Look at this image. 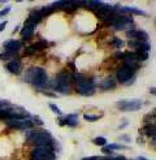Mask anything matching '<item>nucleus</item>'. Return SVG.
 Listing matches in <instances>:
<instances>
[{
    "label": "nucleus",
    "mask_w": 156,
    "mask_h": 160,
    "mask_svg": "<svg viewBox=\"0 0 156 160\" xmlns=\"http://www.w3.org/2000/svg\"><path fill=\"white\" fill-rule=\"evenodd\" d=\"M120 139H122V141H130V137H128V135H122V137H120Z\"/></svg>",
    "instance_id": "nucleus-40"
},
{
    "label": "nucleus",
    "mask_w": 156,
    "mask_h": 160,
    "mask_svg": "<svg viewBox=\"0 0 156 160\" xmlns=\"http://www.w3.org/2000/svg\"><path fill=\"white\" fill-rule=\"evenodd\" d=\"M150 92H151V94H155V87H152V89L150 90Z\"/></svg>",
    "instance_id": "nucleus-42"
},
{
    "label": "nucleus",
    "mask_w": 156,
    "mask_h": 160,
    "mask_svg": "<svg viewBox=\"0 0 156 160\" xmlns=\"http://www.w3.org/2000/svg\"><path fill=\"white\" fill-rule=\"evenodd\" d=\"M65 125H68V126H70V128L78 126V113L68 115V116L65 117Z\"/></svg>",
    "instance_id": "nucleus-13"
},
{
    "label": "nucleus",
    "mask_w": 156,
    "mask_h": 160,
    "mask_svg": "<svg viewBox=\"0 0 156 160\" xmlns=\"http://www.w3.org/2000/svg\"><path fill=\"white\" fill-rule=\"evenodd\" d=\"M138 160H147L146 158H143V156H140V158H138Z\"/></svg>",
    "instance_id": "nucleus-43"
},
{
    "label": "nucleus",
    "mask_w": 156,
    "mask_h": 160,
    "mask_svg": "<svg viewBox=\"0 0 156 160\" xmlns=\"http://www.w3.org/2000/svg\"><path fill=\"white\" fill-rule=\"evenodd\" d=\"M7 69L13 74H20L21 73V61L20 59H14L7 64Z\"/></svg>",
    "instance_id": "nucleus-11"
},
{
    "label": "nucleus",
    "mask_w": 156,
    "mask_h": 160,
    "mask_svg": "<svg viewBox=\"0 0 156 160\" xmlns=\"http://www.w3.org/2000/svg\"><path fill=\"white\" fill-rule=\"evenodd\" d=\"M128 46L130 47L131 50H135V51H138V47H139V41H137V39H130L129 43H128Z\"/></svg>",
    "instance_id": "nucleus-20"
},
{
    "label": "nucleus",
    "mask_w": 156,
    "mask_h": 160,
    "mask_svg": "<svg viewBox=\"0 0 156 160\" xmlns=\"http://www.w3.org/2000/svg\"><path fill=\"white\" fill-rule=\"evenodd\" d=\"M34 53H35V50L33 48V46L26 47V48H25V55H26V56H33Z\"/></svg>",
    "instance_id": "nucleus-27"
},
{
    "label": "nucleus",
    "mask_w": 156,
    "mask_h": 160,
    "mask_svg": "<svg viewBox=\"0 0 156 160\" xmlns=\"http://www.w3.org/2000/svg\"><path fill=\"white\" fill-rule=\"evenodd\" d=\"M4 50L5 52H9V53H17L21 50V42L20 41H9L4 43Z\"/></svg>",
    "instance_id": "nucleus-10"
},
{
    "label": "nucleus",
    "mask_w": 156,
    "mask_h": 160,
    "mask_svg": "<svg viewBox=\"0 0 156 160\" xmlns=\"http://www.w3.org/2000/svg\"><path fill=\"white\" fill-rule=\"evenodd\" d=\"M137 41L147 42L148 41V34L143 30H137Z\"/></svg>",
    "instance_id": "nucleus-16"
},
{
    "label": "nucleus",
    "mask_w": 156,
    "mask_h": 160,
    "mask_svg": "<svg viewBox=\"0 0 156 160\" xmlns=\"http://www.w3.org/2000/svg\"><path fill=\"white\" fill-rule=\"evenodd\" d=\"M137 142H138V145H143V143H144V141H143L142 137H138L137 138Z\"/></svg>",
    "instance_id": "nucleus-38"
},
{
    "label": "nucleus",
    "mask_w": 156,
    "mask_h": 160,
    "mask_svg": "<svg viewBox=\"0 0 156 160\" xmlns=\"http://www.w3.org/2000/svg\"><path fill=\"white\" fill-rule=\"evenodd\" d=\"M113 14V7L112 5H108V4H103L101 3L98 8H96V16L99 18L107 21L111 16Z\"/></svg>",
    "instance_id": "nucleus-6"
},
{
    "label": "nucleus",
    "mask_w": 156,
    "mask_h": 160,
    "mask_svg": "<svg viewBox=\"0 0 156 160\" xmlns=\"http://www.w3.org/2000/svg\"><path fill=\"white\" fill-rule=\"evenodd\" d=\"M113 25V29L115 30H124L125 28H126V23H122V22H115V23H112Z\"/></svg>",
    "instance_id": "nucleus-24"
},
{
    "label": "nucleus",
    "mask_w": 156,
    "mask_h": 160,
    "mask_svg": "<svg viewBox=\"0 0 156 160\" xmlns=\"http://www.w3.org/2000/svg\"><path fill=\"white\" fill-rule=\"evenodd\" d=\"M33 34H34V23L27 18L25 21V26H23V29L21 31V37L23 39H29V38L33 37Z\"/></svg>",
    "instance_id": "nucleus-9"
},
{
    "label": "nucleus",
    "mask_w": 156,
    "mask_h": 160,
    "mask_svg": "<svg viewBox=\"0 0 156 160\" xmlns=\"http://www.w3.org/2000/svg\"><path fill=\"white\" fill-rule=\"evenodd\" d=\"M134 73H135V72H133L130 68L124 65L122 68H120L119 70H117V76H116L117 81L121 82V83H126V82H129L130 78L134 77Z\"/></svg>",
    "instance_id": "nucleus-5"
},
{
    "label": "nucleus",
    "mask_w": 156,
    "mask_h": 160,
    "mask_svg": "<svg viewBox=\"0 0 156 160\" xmlns=\"http://www.w3.org/2000/svg\"><path fill=\"white\" fill-rule=\"evenodd\" d=\"M107 147L111 150V151H113V150H126V148H128L126 146L120 145V143H111V145H108Z\"/></svg>",
    "instance_id": "nucleus-19"
},
{
    "label": "nucleus",
    "mask_w": 156,
    "mask_h": 160,
    "mask_svg": "<svg viewBox=\"0 0 156 160\" xmlns=\"http://www.w3.org/2000/svg\"><path fill=\"white\" fill-rule=\"evenodd\" d=\"M33 124H37V125H39V126H42L43 125V120L41 118V117H38V116H34L33 117Z\"/></svg>",
    "instance_id": "nucleus-30"
},
{
    "label": "nucleus",
    "mask_w": 156,
    "mask_h": 160,
    "mask_svg": "<svg viewBox=\"0 0 156 160\" xmlns=\"http://www.w3.org/2000/svg\"><path fill=\"white\" fill-rule=\"evenodd\" d=\"M57 83L60 85H68V83H72V74L66 70H61L56 74V79H55Z\"/></svg>",
    "instance_id": "nucleus-8"
},
{
    "label": "nucleus",
    "mask_w": 156,
    "mask_h": 160,
    "mask_svg": "<svg viewBox=\"0 0 156 160\" xmlns=\"http://www.w3.org/2000/svg\"><path fill=\"white\" fill-rule=\"evenodd\" d=\"M101 152H103V154H108V155H112L113 151H111L107 146H103V148H101Z\"/></svg>",
    "instance_id": "nucleus-31"
},
{
    "label": "nucleus",
    "mask_w": 156,
    "mask_h": 160,
    "mask_svg": "<svg viewBox=\"0 0 156 160\" xmlns=\"http://www.w3.org/2000/svg\"><path fill=\"white\" fill-rule=\"evenodd\" d=\"M109 160H126V159H125L124 156H117V158H113V159L109 158Z\"/></svg>",
    "instance_id": "nucleus-39"
},
{
    "label": "nucleus",
    "mask_w": 156,
    "mask_h": 160,
    "mask_svg": "<svg viewBox=\"0 0 156 160\" xmlns=\"http://www.w3.org/2000/svg\"><path fill=\"white\" fill-rule=\"evenodd\" d=\"M94 143L98 146H105V143H107V139L104 137H96L95 139H94Z\"/></svg>",
    "instance_id": "nucleus-23"
},
{
    "label": "nucleus",
    "mask_w": 156,
    "mask_h": 160,
    "mask_svg": "<svg viewBox=\"0 0 156 160\" xmlns=\"http://www.w3.org/2000/svg\"><path fill=\"white\" fill-rule=\"evenodd\" d=\"M101 4V2H87L85 5L89 8V9H96V8Z\"/></svg>",
    "instance_id": "nucleus-22"
},
{
    "label": "nucleus",
    "mask_w": 156,
    "mask_h": 160,
    "mask_svg": "<svg viewBox=\"0 0 156 160\" xmlns=\"http://www.w3.org/2000/svg\"><path fill=\"white\" fill-rule=\"evenodd\" d=\"M42 18H43V17H42V14L39 13V11H33V12L30 13V16H29V20L33 22L34 25H35V23H39V22H41Z\"/></svg>",
    "instance_id": "nucleus-15"
},
{
    "label": "nucleus",
    "mask_w": 156,
    "mask_h": 160,
    "mask_svg": "<svg viewBox=\"0 0 156 160\" xmlns=\"http://www.w3.org/2000/svg\"><path fill=\"white\" fill-rule=\"evenodd\" d=\"M47 46H48L47 41H39L38 43H35V44L33 46V48H34V50H35V52H37V51H42V50H44Z\"/></svg>",
    "instance_id": "nucleus-18"
},
{
    "label": "nucleus",
    "mask_w": 156,
    "mask_h": 160,
    "mask_svg": "<svg viewBox=\"0 0 156 160\" xmlns=\"http://www.w3.org/2000/svg\"><path fill=\"white\" fill-rule=\"evenodd\" d=\"M43 94L46 95V97H51V98H56L57 97L56 94H52V92H48V91H43Z\"/></svg>",
    "instance_id": "nucleus-33"
},
{
    "label": "nucleus",
    "mask_w": 156,
    "mask_h": 160,
    "mask_svg": "<svg viewBox=\"0 0 156 160\" xmlns=\"http://www.w3.org/2000/svg\"><path fill=\"white\" fill-rule=\"evenodd\" d=\"M82 160H99V156H90V158H83Z\"/></svg>",
    "instance_id": "nucleus-37"
},
{
    "label": "nucleus",
    "mask_w": 156,
    "mask_h": 160,
    "mask_svg": "<svg viewBox=\"0 0 156 160\" xmlns=\"http://www.w3.org/2000/svg\"><path fill=\"white\" fill-rule=\"evenodd\" d=\"M154 117H155V116H151V113H150V115H146V116H144V122L148 124V121H150L151 118H154Z\"/></svg>",
    "instance_id": "nucleus-34"
},
{
    "label": "nucleus",
    "mask_w": 156,
    "mask_h": 160,
    "mask_svg": "<svg viewBox=\"0 0 156 160\" xmlns=\"http://www.w3.org/2000/svg\"><path fill=\"white\" fill-rule=\"evenodd\" d=\"M78 94L83 95V97H91L95 94V82L91 79H85V81L80 82L77 86Z\"/></svg>",
    "instance_id": "nucleus-4"
},
{
    "label": "nucleus",
    "mask_w": 156,
    "mask_h": 160,
    "mask_svg": "<svg viewBox=\"0 0 156 160\" xmlns=\"http://www.w3.org/2000/svg\"><path fill=\"white\" fill-rule=\"evenodd\" d=\"M11 12V7H7L5 9H3V11H0V17H3V16H5V14H8Z\"/></svg>",
    "instance_id": "nucleus-32"
},
{
    "label": "nucleus",
    "mask_w": 156,
    "mask_h": 160,
    "mask_svg": "<svg viewBox=\"0 0 156 160\" xmlns=\"http://www.w3.org/2000/svg\"><path fill=\"white\" fill-rule=\"evenodd\" d=\"M26 82H30L35 85L39 89H44V87H50V81H48V76L47 72L43 68H31L26 72L25 74Z\"/></svg>",
    "instance_id": "nucleus-1"
},
{
    "label": "nucleus",
    "mask_w": 156,
    "mask_h": 160,
    "mask_svg": "<svg viewBox=\"0 0 156 160\" xmlns=\"http://www.w3.org/2000/svg\"><path fill=\"white\" fill-rule=\"evenodd\" d=\"M85 120H87V121H96L99 120V116H92V115H85L83 116Z\"/></svg>",
    "instance_id": "nucleus-28"
},
{
    "label": "nucleus",
    "mask_w": 156,
    "mask_h": 160,
    "mask_svg": "<svg viewBox=\"0 0 156 160\" xmlns=\"http://www.w3.org/2000/svg\"><path fill=\"white\" fill-rule=\"evenodd\" d=\"M112 43H113V46L116 47V48H121V47L125 44L124 41H122V39H120V38H113L112 39Z\"/></svg>",
    "instance_id": "nucleus-21"
},
{
    "label": "nucleus",
    "mask_w": 156,
    "mask_h": 160,
    "mask_svg": "<svg viewBox=\"0 0 156 160\" xmlns=\"http://www.w3.org/2000/svg\"><path fill=\"white\" fill-rule=\"evenodd\" d=\"M116 107L121 111H138L142 107V100L139 99H122L116 103Z\"/></svg>",
    "instance_id": "nucleus-3"
},
{
    "label": "nucleus",
    "mask_w": 156,
    "mask_h": 160,
    "mask_svg": "<svg viewBox=\"0 0 156 160\" xmlns=\"http://www.w3.org/2000/svg\"><path fill=\"white\" fill-rule=\"evenodd\" d=\"M116 86H117V83L113 78H107L100 85V87L103 90H113V89H116Z\"/></svg>",
    "instance_id": "nucleus-14"
},
{
    "label": "nucleus",
    "mask_w": 156,
    "mask_h": 160,
    "mask_svg": "<svg viewBox=\"0 0 156 160\" xmlns=\"http://www.w3.org/2000/svg\"><path fill=\"white\" fill-rule=\"evenodd\" d=\"M115 56H116V59H124L125 58V53L124 52H117Z\"/></svg>",
    "instance_id": "nucleus-35"
},
{
    "label": "nucleus",
    "mask_w": 156,
    "mask_h": 160,
    "mask_svg": "<svg viewBox=\"0 0 156 160\" xmlns=\"http://www.w3.org/2000/svg\"><path fill=\"white\" fill-rule=\"evenodd\" d=\"M125 126H128V121H125V124L120 125V129H122V128H125Z\"/></svg>",
    "instance_id": "nucleus-41"
},
{
    "label": "nucleus",
    "mask_w": 156,
    "mask_h": 160,
    "mask_svg": "<svg viewBox=\"0 0 156 160\" xmlns=\"http://www.w3.org/2000/svg\"><path fill=\"white\" fill-rule=\"evenodd\" d=\"M7 125L9 128H14V129H30L31 126H33V121L31 120H9V121H7Z\"/></svg>",
    "instance_id": "nucleus-7"
},
{
    "label": "nucleus",
    "mask_w": 156,
    "mask_h": 160,
    "mask_svg": "<svg viewBox=\"0 0 156 160\" xmlns=\"http://www.w3.org/2000/svg\"><path fill=\"white\" fill-rule=\"evenodd\" d=\"M55 146L56 145L35 147L31 151L30 159L31 160H55V158H56V155H55Z\"/></svg>",
    "instance_id": "nucleus-2"
},
{
    "label": "nucleus",
    "mask_w": 156,
    "mask_h": 160,
    "mask_svg": "<svg viewBox=\"0 0 156 160\" xmlns=\"http://www.w3.org/2000/svg\"><path fill=\"white\" fill-rule=\"evenodd\" d=\"M140 133L148 135V137H152V139H155V133H156L155 124H146L143 129L140 130Z\"/></svg>",
    "instance_id": "nucleus-12"
},
{
    "label": "nucleus",
    "mask_w": 156,
    "mask_h": 160,
    "mask_svg": "<svg viewBox=\"0 0 156 160\" xmlns=\"http://www.w3.org/2000/svg\"><path fill=\"white\" fill-rule=\"evenodd\" d=\"M53 11H55V8H53L52 5H48V7H42V8H41V11H39V13L42 14V17H44V16L51 14Z\"/></svg>",
    "instance_id": "nucleus-17"
},
{
    "label": "nucleus",
    "mask_w": 156,
    "mask_h": 160,
    "mask_svg": "<svg viewBox=\"0 0 156 160\" xmlns=\"http://www.w3.org/2000/svg\"><path fill=\"white\" fill-rule=\"evenodd\" d=\"M126 37L130 39H137V30L135 29H130L126 31Z\"/></svg>",
    "instance_id": "nucleus-25"
},
{
    "label": "nucleus",
    "mask_w": 156,
    "mask_h": 160,
    "mask_svg": "<svg viewBox=\"0 0 156 160\" xmlns=\"http://www.w3.org/2000/svg\"><path fill=\"white\" fill-rule=\"evenodd\" d=\"M50 108L55 112V113H56V115H61L62 113V112H61V109L57 107V106H55V104H50Z\"/></svg>",
    "instance_id": "nucleus-29"
},
{
    "label": "nucleus",
    "mask_w": 156,
    "mask_h": 160,
    "mask_svg": "<svg viewBox=\"0 0 156 160\" xmlns=\"http://www.w3.org/2000/svg\"><path fill=\"white\" fill-rule=\"evenodd\" d=\"M5 26H7V21H3L2 23H0V33H2V31L5 29Z\"/></svg>",
    "instance_id": "nucleus-36"
},
{
    "label": "nucleus",
    "mask_w": 156,
    "mask_h": 160,
    "mask_svg": "<svg viewBox=\"0 0 156 160\" xmlns=\"http://www.w3.org/2000/svg\"><path fill=\"white\" fill-rule=\"evenodd\" d=\"M11 58H13V53H9V52H3L0 55V60H9Z\"/></svg>",
    "instance_id": "nucleus-26"
}]
</instances>
